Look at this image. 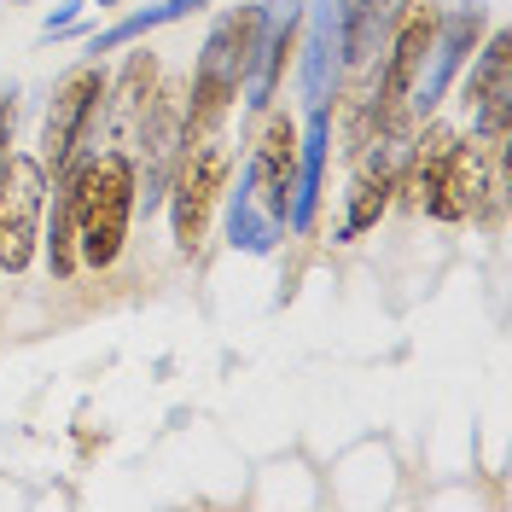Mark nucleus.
Returning <instances> with one entry per match:
<instances>
[{"mask_svg":"<svg viewBox=\"0 0 512 512\" xmlns=\"http://www.w3.org/2000/svg\"><path fill=\"white\" fill-rule=\"evenodd\" d=\"M12 123H18V105H12V94L0 99V169H6V158H12Z\"/></svg>","mask_w":512,"mask_h":512,"instance_id":"obj_10","label":"nucleus"},{"mask_svg":"<svg viewBox=\"0 0 512 512\" xmlns=\"http://www.w3.org/2000/svg\"><path fill=\"white\" fill-rule=\"evenodd\" d=\"M437 41H443V6L437 0H402V18H396V35H390V59H384L379 105H373L379 128L396 123V111H402V99L414 94L419 70L437 53Z\"/></svg>","mask_w":512,"mask_h":512,"instance_id":"obj_4","label":"nucleus"},{"mask_svg":"<svg viewBox=\"0 0 512 512\" xmlns=\"http://www.w3.org/2000/svg\"><path fill=\"white\" fill-rule=\"evenodd\" d=\"M256 192L274 216H291V198H297V123L286 111H274L262 134H256Z\"/></svg>","mask_w":512,"mask_h":512,"instance_id":"obj_6","label":"nucleus"},{"mask_svg":"<svg viewBox=\"0 0 512 512\" xmlns=\"http://www.w3.org/2000/svg\"><path fill=\"white\" fill-rule=\"evenodd\" d=\"M105 88H111L105 64H76L59 82L53 111H47V123H41V152H35L53 175H64V169L82 163V146H88L94 128L105 123Z\"/></svg>","mask_w":512,"mask_h":512,"instance_id":"obj_2","label":"nucleus"},{"mask_svg":"<svg viewBox=\"0 0 512 512\" xmlns=\"http://www.w3.org/2000/svg\"><path fill=\"white\" fill-rule=\"evenodd\" d=\"M47 222V163L12 152L0 169V274H30Z\"/></svg>","mask_w":512,"mask_h":512,"instance_id":"obj_3","label":"nucleus"},{"mask_svg":"<svg viewBox=\"0 0 512 512\" xmlns=\"http://www.w3.org/2000/svg\"><path fill=\"white\" fill-rule=\"evenodd\" d=\"M227 169H233V152H227L222 134L198 140V146H181V169H175V245L181 251H198L204 227H210V210L227 187Z\"/></svg>","mask_w":512,"mask_h":512,"instance_id":"obj_5","label":"nucleus"},{"mask_svg":"<svg viewBox=\"0 0 512 512\" xmlns=\"http://www.w3.org/2000/svg\"><path fill=\"white\" fill-rule=\"evenodd\" d=\"M152 82H158V59L140 47V53L123 64V82H117V88H105V117H111L117 134H128V128L146 117V105H152Z\"/></svg>","mask_w":512,"mask_h":512,"instance_id":"obj_7","label":"nucleus"},{"mask_svg":"<svg viewBox=\"0 0 512 512\" xmlns=\"http://www.w3.org/2000/svg\"><path fill=\"white\" fill-rule=\"evenodd\" d=\"M47 262H53V280H70V274H76V262H82V251H76V210H70V187H59V198H53Z\"/></svg>","mask_w":512,"mask_h":512,"instance_id":"obj_9","label":"nucleus"},{"mask_svg":"<svg viewBox=\"0 0 512 512\" xmlns=\"http://www.w3.org/2000/svg\"><path fill=\"white\" fill-rule=\"evenodd\" d=\"M70 210H76V251L88 268H111L128 245L134 198H140V169L128 152H94L76 169H64Z\"/></svg>","mask_w":512,"mask_h":512,"instance_id":"obj_1","label":"nucleus"},{"mask_svg":"<svg viewBox=\"0 0 512 512\" xmlns=\"http://www.w3.org/2000/svg\"><path fill=\"white\" fill-rule=\"evenodd\" d=\"M390 192H396V158H373V163H367V175L350 187L344 239H355V233H367V227L379 222L384 210H390Z\"/></svg>","mask_w":512,"mask_h":512,"instance_id":"obj_8","label":"nucleus"}]
</instances>
